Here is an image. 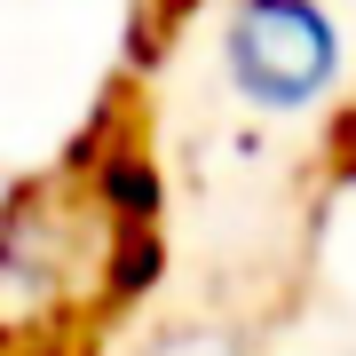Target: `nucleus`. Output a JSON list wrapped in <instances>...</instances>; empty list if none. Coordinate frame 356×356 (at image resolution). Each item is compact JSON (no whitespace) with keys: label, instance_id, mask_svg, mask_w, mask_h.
Masks as SVG:
<instances>
[{"label":"nucleus","instance_id":"nucleus-1","mask_svg":"<svg viewBox=\"0 0 356 356\" xmlns=\"http://www.w3.org/2000/svg\"><path fill=\"white\" fill-rule=\"evenodd\" d=\"M222 79L261 119H309L341 95L348 40L325 0H229L222 8Z\"/></svg>","mask_w":356,"mask_h":356},{"label":"nucleus","instance_id":"nucleus-2","mask_svg":"<svg viewBox=\"0 0 356 356\" xmlns=\"http://www.w3.org/2000/svg\"><path fill=\"white\" fill-rule=\"evenodd\" d=\"M341 166H356V111H348V127H341Z\"/></svg>","mask_w":356,"mask_h":356}]
</instances>
